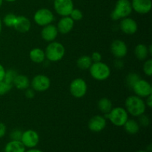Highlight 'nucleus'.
<instances>
[{"mask_svg":"<svg viewBox=\"0 0 152 152\" xmlns=\"http://www.w3.org/2000/svg\"><path fill=\"white\" fill-rule=\"evenodd\" d=\"M146 108L145 100L135 94L128 96L125 101V109L132 117H138L145 114Z\"/></svg>","mask_w":152,"mask_h":152,"instance_id":"nucleus-1","label":"nucleus"},{"mask_svg":"<svg viewBox=\"0 0 152 152\" xmlns=\"http://www.w3.org/2000/svg\"><path fill=\"white\" fill-rule=\"evenodd\" d=\"M45 58L52 62H56L62 60L65 54V48L59 42L53 41L49 42L45 50Z\"/></svg>","mask_w":152,"mask_h":152,"instance_id":"nucleus-2","label":"nucleus"},{"mask_svg":"<svg viewBox=\"0 0 152 152\" xmlns=\"http://www.w3.org/2000/svg\"><path fill=\"white\" fill-rule=\"evenodd\" d=\"M132 11L133 9L130 0H117L110 16L112 20L119 21L130 16Z\"/></svg>","mask_w":152,"mask_h":152,"instance_id":"nucleus-3","label":"nucleus"},{"mask_svg":"<svg viewBox=\"0 0 152 152\" xmlns=\"http://www.w3.org/2000/svg\"><path fill=\"white\" fill-rule=\"evenodd\" d=\"M89 73L93 79L97 81H104L108 79L111 76V68L105 62L102 61L98 62H93L89 68Z\"/></svg>","mask_w":152,"mask_h":152,"instance_id":"nucleus-4","label":"nucleus"},{"mask_svg":"<svg viewBox=\"0 0 152 152\" xmlns=\"http://www.w3.org/2000/svg\"><path fill=\"white\" fill-rule=\"evenodd\" d=\"M105 115L106 116L105 118L108 119L114 126L117 127H123L129 119V114L126 110L120 106L113 108L108 114Z\"/></svg>","mask_w":152,"mask_h":152,"instance_id":"nucleus-5","label":"nucleus"},{"mask_svg":"<svg viewBox=\"0 0 152 152\" xmlns=\"http://www.w3.org/2000/svg\"><path fill=\"white\" fill-rule=\"evenodd\" d=\"M34 21L39 26L44 27L53 23L54 21V15L50 9L43 7L37 10L34 13Z\"/></svg>","mask_w":152,"mask_h":152,"instance_id":"nucleus-6","label":"nucleus"},{"mask_svg":"<svg viewBox=\"0 0 152 152\" xmlns=\"http://www.w3.org/2000/svg\"><path fill=\"white\" fill-rule=\"evenodd\" d=\"M51 85L50 78L45 74H37L31 80L30 87L36 92H44L48 90Z\"/></svg>","mask_w":152,"mask_h":152,"instance_id":"nucleus-7","label":"nucleus"},{"mask_svg":"<svg viewBox=\"0 0 152 152\" xmlns=\"http://www.w3.org/2000/svg\"><path fill=\"white\" fill-rule=\"evenodd\" d=\"M69 91L74 97L80 99L86 96L88 91V85L83 78H76L71 81Z\"/></svg>","mask_w":152,"mask_h":152,"instance_id":"nucleus-8","label":"nucleus"},{"mask_svg":"<svg viewBox=\"0 0 152 152\" xmlns=\"http://www.w3.org/2000/svg\"><path fill=\"white\" fill-rule=\"evenodd\" d=\"M74 8L73 0H53V9L61 17L69 16Z\"/></svg>","mask_w":152,"mask_h":152,"instance_id":"nucleus-9","label":"nucleus"},{"mask_svg":"<svg viewBox=\"0 0 152 152\" xmlns=\"http://www.w3.org/2000/svg\"><path fill=\"white\" fill-rule=\"evenodd\" d=\"M20 141L26 148H36L39 142V135L36 131L28 129L22 132Z\"/></svg>","mask_w":152,"mask_h":152,"instance_id":"nucleus-10","label":"nucleus"},{"mask_svg":"<svg viewBox=\"0 0 152 152\" xmlns=\"http://www.w3.org/2000/svg\"><path fill=\"white\" fill-rule=\"evenodd\" d=\"M134 94L141 98H146L152 94V86L147 80L140 78L132 88Z\"/></svg>","mask_w":152,"mask_h":152,"instance_id":"nucleus-11","label":"nucleus"},{"mask_svg":"<svg viewBox=\"0 0 152 152\" xmlns=\"http://www.w3.org/2000/svg\"><path fill=\"white\" fill-rule=\"evenodd\" d=\"M110 50L116 59H123L128 53V46L123 40L115 39L111 42Z\"/></svg>","mask_w":152,"mask_h":152,"instance_id":"nucleus-12","label":"nucleus"},{"mask_svg":"<svg viewBox=\"0 0 152 152\" xmlns=\"http://www.w3.org/2000/svg\"><path fill=\"white\" fill-rule=\"evenodd\" d=\"M120 21V29L123 34L129 36L136 34L138 30V25L134 19L128 16Z\"/></svg>","mask_w":152,"mask_h":152,"instance_id":"nucleus-13","label":"nucleus"},{"mask_svg":"<svg viewBox=\"0 0 152 152\" xmlns=\"http://www.w3.org/2000/svg\"><path fill=\"white\" fill-rule=\"evenodd\" d=\"M106 125L107 121L105 116L95 115L89 120L88 127L91 132L98 133L103 131L106 127Z\"/></svg>","mask_w":152,"mask_h":152,"instance_id":"nucleus-14","label":"nucleus"},{"mask_svg":"<svg viewBox=\"0 0 152 152\" xmlns=\"http://www.w3.org/2000/svg\"><path fill=\"white\" fill-rule=\"evenodd\" d=\"M132 9L139 14H147L152 7L151 0H132Z\"/></svg>","mask_w":152,"mask_h":152,"instance_id":"nucleus-15","label":"nucleus"},{"mask_svg":"<svg viewBox=\"0 0 152 152\" xmlns=\"http://www.w3.org/2000/svg\"><path fill=\"white\" fill-rule=\"evenodd\" d=\"M58 34H59V32H58L56 26L52 23L45 25L42 28L41 37L44 41L47 42L55 41L57 38Z\"/></svg>","mask_w":152,"mask_h":152,"instance_id":"nucleus-16","label":"nucleus"},{"mask_svg":"<svg viewBox=\"0 0 152 152\" xmlns=\"http://www.w3.org/2000/svg\"><path fill=\"white\" fill-rule=\"evenodd\" d=\"M74 25H75V22L68 16L61 17L59 22H57V25L56 26L59 34L65 35V34H69L72 31Z\"/></svg>","mask_w":152,"mask_h":152,"instance_id":"nucleus-17","label":"nucleus"},{"mask_svg":"<svg viewBox=\"0 0 152 152\" xmlns=\"http://www.w3.org/2000/svg\"><path fill=\"white\" fill-rule=\"evenodd\" d=\"M31 28V22L28 17L25 16H16V21L13 28L22 34L28 32Z\"/></svg>","mask_w":152,"mask_h":152,"instance_id":"nucleus-18","label":"nucleus"},{"mask_svg":"<svg viewBox=\"0 0 152 152\" xmlns=\"http://www.w3.org/2000/svg\"><path fill=\"white\" fill-rule=\"evenodd\" d=\"M134 55L140 61H145L151 55V45H146L143 43L137 45L134 48Z\"/></svg>","mask_w":152,"mask_h":152,"instance_id":"nucleus-19","label":"nucleus"},{"mask_svg":"<svg viewBox=\"0 0 152 152\" xmlns=\"http://www.w3.org/2000/svg\"><path fill=\"white\" fill-rule=\"evenodd\" d=\"M30 83L31 80L26 75L18 74L13 80V86H15L18 90L25 91L30 88Z\"/></svg>","mask_w":152,"mask_h":152,"instance_id":"nucleus-20","label":"nucleus"},{"mask_svg":"<svg viewBox=\"0 0 152 152\" xmlns=\"http://www.w3.org/2000/svg\"><path fill=\"white\" fill-rule=\"evenodd\" d=\"M29 58L34 63L41 64L46 59L45 50L39 48H34L29 52Z\"/></svg>","mask_w":152,"mask_h":152,"instance_id":"nucleus-21","label":"nucleus"},{"mask_svg":"<svg viewBox=\"0 0 152 152\" xmlns=\"http://www.w3.org/2000/svg\"><path fill=\"white\" fill-rule=\"evenodd\" d=\"M127 134L131 135L137 134L140 130V126L137 120L134 119H128L127 121L123 126Z\"/></svg>","mask_w":152,"mask_h":152,"instance_id":"nucleus-22","label":"nucleus"},{"mask_svg":"<svg viewBox=\"0 0 152 152\" xmlns=\"http://www.w3.org/2000/svg\"><path fill=\"white\" fill-rule=\"evenodd\" d=\"M26 148L20 140H10L4 146V152H25Z\"/></svg>","mask_w":152,"mask_h":152,"instance_id":"nucleus-23","label":"nucleus"},{"mask_svg":"<svg viewBox=\"0 0 152 152\" xmlns=\"http://www.w3.org/2000/svg\"><path fill=\"white\" fill-rule=\"evenodd\" d=\"M97 108L102 114H107L113 108V103L111 99H108V98L102 97L98 101Z\"/></svg>","mask_w":152,"mask_h":152,"instance_id":"nucleus-24","label":"nucleus"},{"mask_svg":"<svg viewBox=\"0 0 152 152\" xmlns=\"http://www.w3.org/2000/svg\"><path fill=\"white\" fill-rule=\"evenodd\" d=\"M92 63H93V62L91 59V56H87V55H83V56H80L77 60V67L80 70H83V71L88 70Z\"/></svg>","mask_w":152,"mask_h":152,"instance_id":"nucleus-25","label":"nucleus"},{"mask_svg":"<svg viewBox=\"0 0 152 152\" xmlns=\"http://www.w3.org/2000/svg\"><path fill=\"white\" fill-rule=\"evenodd\" d=\"M16 15H15L14 13H7L4 16V18H3V19H1V21H2V24H4L6 27L13 28V25L15 23V21H16Z\"/></svg>","mask_w":152,"mask_h":152,"instance_id":"nucleus-26","label":"nucleus"},{"mask_svg":"<svg viewBox=\"0 0 152 152\" xmlns=\"http://www.w3.org/2000/svg\"><path fill=\"white\" fill-rule=\"evenodd\" d=\"M140 78L141 77H140L139 74H137V73L132 72L128 74L127 77H126V83H127L128 86H129V87L132 88L133 87L135 83H136Z\"/></svg>","mask_w":152,"mask_h":152,"instance_id":"nucleus-27","label":"nucleus"},{"mask_svg":"<svg viewBox=\"0 0 152 152\" xmlns=\"http://www.w3.org/2000/svg\"><path fill=\"white\" fill-rule=\"evenodd\" d=\"M17 73L13 69H9L5 71V74H4V81L6 82L7 83H9V84L13 85V80H14L15 77L17 75Z\"/></svg>","mask_w":152,"mask_h":152,"instance_id":"nucleus-28","label":"nucleus"},{"mask_svg":"<svg viewBox=\"0 0 152 152\" xmlns=\"http://www.w3.org/2000/svg\"><path fill=\"white\" fill-rule=\"evenodd\" d=\"M13 85L7 83L4 80L0 81V96H4V95L8 94L12 90Z\"/></svg>","mask_w":152,"mask_h":152,"instance_id":"nucleus-29","label":"nucleus"},{"mask_svg":"<svg viewBox=\"0 0 152 152\" xmlns=\"http://www.w3.org/2000/svg\"><path fill=\"white\" fill-rule=\"evenodd\" d=\"M142 71L144 74L148 77H151L152 75V59H147L144 62L142 65Z\"/></svg>","mask_w":152,"mask_h":152,"instance_id":"nucleus-30","label":"nucleus"},{"mask_svg":"<svg viewBox=\"0 0 152 152\" xmlns=\"http://www.w3.org/2000/svg\"><path fill=\"white\" fill-rule=\"evenodd\" d=\"M70 17L74 21V22H77V21H80L83 18V13L81 10L78 8H75L74 7L71 12L69 15Z\"/></svg>","mask_w":152,"mask_h":152,"instance_id":"nucleus-31","label":"nucleus"},{"mask_svg":"<svg viewBox=\"0 0 152 152\" xmlns=\"http://www.w3.org/2000/svg\"><path fill=\"white\" fill-rule=\"evenodd\" d=\"M138 123H139L140 126H142V127H148L150 125L151 120H150V118L148 116L143 114L140 116V117H138Z\"/></svg>","mask_w":152,"mask_h":152,"instance_id":"nucleus-32","label":"nucleus"},{"mask_svg":"<svg viewBox=\"0 0 152 152\" xmlns=\"http://www.w3.org/2000/svg\"><path fill=\"white\" fill-rule=\"evenodd\" d=\"M22 132L19 129H14L12 131L10 134V140H20L21 137H22Z\"/></svg>","mask_w":152,"mask_h":152,"instance_id":"nucleus-33","label":"nucleus"},{"mask_svg":"<svg viewBox=\"0 0 152 152\" xmlns=\"http://www.w3.org/2000/svg\"><path fill=\"white\" fill-rule=\"evenodd\" d=\"M91 59L92 62H98L102 61V55L99 52L94 51L92 53V54L91 55Z\"/></svg>","mask_w":152,"mask_h":152,"instance_id":"nucleus-34","label":"nucleus"},{"mask_svg":"<svg viewBox=\"0 0 152 152\" xmlns=\"http://www.w3.org/2000/svg\"><path fill=\"white\" fill-rule=\"evenodd\" d=\"M25 97L28 98V99H33V98L35 96V91L33 90L32 88H27L26 90H25Z\"/></svg>","mask_w":152,"mask_h":152,"instance_id":"nucleus-35","label":"nucleus"},{"mask_svg":"<svg viewBox=\"0 0 152 152\" xmlns=\"http://www.w3.org/2000/svg\"><path fill=\"white\" fill-rule=\"evenodd\" d=\"M6 132H7V127L5 124L0 122V139L5 136Z\"/></svg>","mask_w":152,"mask_h":152,"instance_id":"nucleus-36","label":"nucleus"},{"mask_svg":"<svg viewBox=\"0 0 152 152\" xmlns=\"http://www.w3.org/2000/svg\"><path fill=\"white\" fill-rule=\"evenodd\" d=\"M145 103L146 105L147 108H152V94L149 95L148 96H147L146 98H145Z\"/></svg>","mask_w":152,"mask_h":152,"instance_id":"nucleus-37","label":"nucleus"},{"mask_svg":"<svg viewBox=\"0 0 152 152\" xmlns=\"http://www.w3.org/2000/svg\"><path fill=\"white\" fill-rule=\"evenodd\" d=\"M123 65H124V64H123V62L122 61V59H116L115 62H114V66L116 68L120 69V68H123Z\"/></svg>","mask_w":152,"mask_h":152,"instance_id":"nucleus-38","label":"nucleus"},{"mask_svg":"<svg viewBox=\"0 0 152 152\" xmlns=\"http://www.w3.org/2000/svg\"><path fill=\"white\" fill-rule=\"evenodd\" d=\"M5 68H4L1 64H0V81H2L4 80V74H5Z\"/></svg>","mask_w":152,"mask_h":152,"instance_id":"nucleus-39","label":"nucleus"},{"mask_svg":"<svg viewBox=\"0 0 152 152\" xmlns=\"http://www.w3.org/2000/svg\"><path fill=\"white\" fill-rule=\"evenodd\" d=\"M25 152H44L43 151L40 149H37V148H28V150H26Z\"/></svg>","mask_w":152,"mask_h":152,"instance_id":"nucleus-40","label":"nucleus"},{"mask_svg":"<svg viewBox=\"0 0 152 152\" xmlns=\"http://www.w3.org/2000/svg\"><path fill=\"white\" fill-rule=\"evenodd\" d=\"M2 21H1V18H0V34H1V30H2Z\"/></svg>","mask_w":152,"mask_h":152,"instance_id":"nucleus-41","label":"nucleus"},{"mask_svg":"<svg viewBox=\"0 0 152 152\" xmlns=\"http://www.w3.org/2000/svg\"><path fill=\"white\" fill-rule=\"evenodd\" d=\"M4 1H7V2H14V1H17V0H3Z\"/></svg>","mask_w":152,"mask_h":152,"instance_id":"nucleus-42","label":"nucleus"},{"mask_svg":"<svg viewBox=\"0 0 152 152\" xmlns=\"http://www.w3.org/2000/svg\"><path fill=\"white\" fill-rule=\"evenodd\" d=\"M3 2H4V1H3V0H0V7H1V6H2Z\"/></svg>","mask_w":152,"mask_h":152,"instance_id":"nucleus-43","label":"nucleus"},{"mask_svg":"<svg viewBox=\"0 0 152 152\" xmlns=\"http://www.w3.org/2000/svg\"><path fill=\"white\" fill-rule=\"evenodd\" d=\"M137 152H148L147 151H144V150H140V151H137Z\"/></svg>","mask_w":152,"mask_h":152,"instance_id":"nucleus-44","label":"nucleus"}]
</instances>
